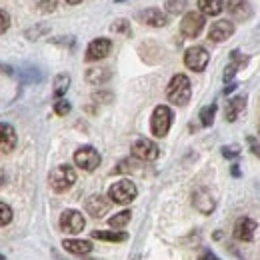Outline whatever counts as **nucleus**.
<instances>
[{
	"label": "nucleus",
	"instance_id": "f257e3e1",
	"mask_svg": "<svg viewBox=\"0 0 260 260\" xmlns=\"http://www.w3.org/2000/svg\"><path fill=\"white\" fill-rule=\"evenodd\" d=\"M190 94H192V90H190V80H188V76H184V74H174L172 80H170L168 86H166V98H168L172 104H176V106H184V104H188Z\"/></svg>",
	"mask_w": 260,
	"mask_h": 260
},
{
	"label": "nucleus",
	"instance_id": "f03ea898",
	"mask_svg": "<svg viewBox=\"0 0 260 260\" xmlns=\"http://www.w3.org/2000/svg\"><path fill=\"white\" fill-rule=\"evenodd\" d=\"M48 182H50V188L54 192H66L76 182V170L68 164H60L50 172Z\"/></svg>",
	"mask_w": 260,
	"mask_h": 260
},
{
	"label": "nucleus",
	"instance_id": "7ed1b4c3",
	"mask_svg": "<svg viewBox=\"0 0 260 260\" xmlns=\"http://www.w3.org/2000/svg\"><path fill=\"white\" fill-rule=\"evenodd\" d=\"M170 124H172V110L168 106H156L154 112H152V120H150V128H152V134L156 138H164L170 130Z\"/></svg>",
	"mask_w": 260,
	"mask_h": 260
},
{
	"label": "nucleus",
	"instance_id": "20e7f679",
	"mask_svg": "<svg viewBox=\"0 0 260 260\" xmlns=\"http://www.w3.org/2000/svg\"><path fill=\"white\" fill-rule=\"evenodd\" d=\"M136 194H138V190H136L134 182H130V180H118L108 190V198L116 204H130L136 198Z\"/></svg>",
	"mask_w": 260,
	"mask_h": 260
},
{
	"label": "nucleus",
	"instance_id": "39448f33",
	"mask_svg": "<svg viewBox=\"0 0 260 260\" xmlns=\"http://www.w3.org/2000/svg\"><path fill=\"white\" fill-rule=\"evenodd\" d=\"M74 164L86 172H92L96 170L98 164H100V154H98L96 148L92 146H82L74 152Z\"/></svg>",
	"mask_w": 260,
	"mask_h": 260
},
{
	"label": "nucleus",
	"instance_id": "423d86ee",
	"mask_svg": "<svg viewBox=\"0 0 260 260\" xmlns=\"http://www.w3.org/2000/svg\"><path fill=\"white\" fill-rule=\"evenodd\" d=\"M208 60H210V54L202 46H190L184 52V64L188 66L190 70H194V72H202L208 66Z\"/></svg>",
	"mask_w": 260,
	"mask_h": 260
},
{
	"label": "nucleus",
	"instance_id": "0eeeda50",
	"mask_svg": "<svg viewBox=\"0 0 260 260\" xmlns=\"http://www.w3.org/2000/svg\"><path fill=\"white\" fill-rule=\"evenodd\" d=\"M132 154H134L138 160L150 162V160H156V158H158L160 150H158L156 142H152V140H148V138H138V140H134V144H132Z\"/></svg>",
	"mask_w": 260,
	"mask_h": 260
},
{
	"label": "nucleus",
	"instance_id": "6e6552de",
	"mask_svg": "<svg viewBox=\"0 0 260 260\" xmlns=\"http://www.w3.org/2000/svg\"><path fill=\"white\" fill-rule=\"evenodd\" d=\"M204 28V14L200 12H186L180 22V32L186 38H196Z\"/></svg>",
	"mask_w": 260,
	"mask_h": 260
},
{
	"label": "nucleus",
	"instance_id": "1a4fd4ad",
	"mask_svg": "<svg viewBox=\"0 0 260 260\" xmlns=\"http://www.w3.org/2000/svg\"><path fill=\"white\" fill-rule=\"evenodd\" d=\"M84 228V216L78 210H64L60 214V230L66 234H78Z\"/></svg>",
	"mask_w": 260,
	"mask_h": 260
},
{
	"label": "nucleus",
	"instance_id": "9d476101",
	"mask_svg": "<svg viewBox=\"0 0 260 260\" xmlns=\"http://www.w3.org/2000/svg\"><path fill=\"white\" fill-rule=\"evenodd\" d=\"M110 48H112V42H110L108 38H94V40L88 44V48H86V56H84V58H86V62L102 60V58L108 56Z\"/></svg>",
	"mask_w": 260,
	"mask_h": 260
},
{
	"label": "nucleus",
	"instance_id": "9b49d317",
	"mask_svg": "<svg viewBox=\"0 0 260 260\" xmlns=\"http://www.w3.org/2000/svg\"><path fill=\"white\" fill-rule=\"evenodd\" d=\"M110 204L112 200L104 194H92L88 200H86V212L92 216V218H102L108 210H110Z\"/></svg>",
	"mask_w": 260,
	"mask_h": 260
},
{
	"label": "nucleus",
	"instance_id": "f8f14e48",
	"mask_svg": "<svg viewBox=\"0 0 260 260\" xmlns=\"http://www.w3.org/2000/svg\"><path fill=\"white\" fill-rule=\"evenodd\" d=\"M226 10H228V14H230L232 18H236L238 22L248 20L250 14H252V6H250L246 0H228Z\"/></svg>",
	"mask_w": 260,
	"mask_h": 260
},
{
	"label": "nucleus",
	"instance_id": "ddd939ff",
	"mask_svg": "<svg viewBox=\"0 0 260 260\" xmlns=\"http://www.w3.org/2000/svg\"><path fill=\"white\" fill-rule=\"evenodd\" d=\"M232 32H234V24L230 20H218V22H214L210 26L208 38L212 42H224V40H228L232 36Z\"/></svg>",
	"mask_w": 260,
	"mask_h": 260
},
{
	"label": "nucleus",
	"instance_id": "4468645a",
	"mask_svg": "<svg viewBox=\"0 0 260 260\" xmlns=\"http://www.w3.org/2000/svg\"><path fill=\"white\" fill-rule=\"evenodd\" d=\"M138 20L148 24V26H154V28L166 26V22H168L166 14H164L162 10H158V8H146V10L138 12Z\"/></svg>",
	"mask_w": 260,
	"mask_h": 260
},
{
	"label": "nucleus",
	"instance_id": "2eb2a0df",
	"mask_svg": "<svg viewBox=\"0 0 260 260\" xmlns=\"http://www.w3.org/2000/svg\"><path fill=\"white\" fill-rule=\"evenodd\" d=\"M254 230H256V222L252 218L244 216V218H238L236 220V224H234V236L238 240H242V242H248V240H252Z\"/></svg>",
	"mask_w": 260,
	"mask_h": 260
},
{
	"label": "nucleus",
	"instance_id": "dca6fc26",
	"mask_svg": "<svg viewBox=\"0 0 260 260\" xmlns=\"http://www.w3.org/2000/svg\"><path fill=\"white\" fill-rule=\"evenodd\" d=\"M16 146V130L6 122H0V152H12Z\"/></svg>",
	"mask_w": 260,
	"mask_h": 260
},
{
	"label": "nucleus",
	"instance_id": "f3484780",
	"mask_svg": "<svg viewBox=\"0 0 260 260\" xmlns=\"http://www.w3.org/2000/svg\"><path fill=\"white\" fill-rule=\"evenodd\" d=\"M62 246H64V250L72 252V254H88L92 250L90 240H78V238H66Z\"/></svg>",
	"mask_w": 260,
	"mask_h": 260
},
{
	"label": "nucleus",
	"instance_id": "a211bd4d",
	"mask_svg": "<svg viewBox=\"0 0 260 260\" xmlns=\"http://www.w3.org/2000/svg\"><path fill=\"white\" fill-rule=\"evenodd\" d=\"M224 8L222 0H198V10L204 16H218Z\"/></svg>",
	"mask_w": 260,
	"mask_h": 260
},
{
	"label": "nucleus",
	"instance_id": "6ab92c4d",
	"mask_svg": "<svg viewBox=\"0 0 260 260\" xmlns=\"http://www.w3.org/2000/svg\"><path fill=\"white\" fill-rule=\"evenodd\" d=\"M194 206L200 210V212L208 214V212H212L214 202H212V198H210V194H208L206 190H196L194 192Z\"/></svg>",
	"mask_w": 260,
	"mask_h": 260
},
{
	"label": "nucleus",
	"instance_id": "aec40b11",
	"mask_svg": "<svg viewBox=\"0 0 260 260\" xmlns=\"http://www.w3.org/2000/svg\"><path fill=\"white\" fill-rule=\"evenodd\" d=\"M92 238L104 242H122L128 238L126 232H112V230H92Z\"/></svg>",
	"mask_w": 260,
	"mask_h": 260
},
{
	"label": "nucleus",
	"instance_id": "412c9836",
	"mask_svg": "<svg viewBox=\"0 0 260 260\" xmlns=\"http://www.w3.org/2000/svg\"><path fill=\"white\" fill-rule=\"evenodd\" d=\"M244 104H246V98L244 96H236L228 102V106H226V120L228 122H234V120H236V116L244 110Z\"/></svg>",
	"mask_w": 260,
	"mask_h": 260
},
{
	"label": "nucleus",
	"instance_id": "4be33fe9",
	"mask_svg": "<svg viewBox=\"0 0 260 260\" xmlns=\"http://www.w3.org/2000/svg\"><path fill=\"white\" fill-rule=\"evenodd\" d=\"M84 78L90 84H102V82H106L110 78V72H108V68H90Z\"/></svg>",
	"mask_w": 260,
	"mask_h": 260
},
{
	"label": "nucleus",
	"instance_id": "5701e85b",
	"mask_svg": "<svg viewBox=\"0 0 260 260\" xmlns=\"http://www.w3.org/2000/svg\"><path fill=\"white\" fill-rule=\"evenodd\" d=\"M68 86H70V76L68 74H58L56 78H54V96L56 98H62L66 94V90H68Z\"/></svg>",
	"mask_w": 260,
	"mask_h": 260
},
{
	"label": "nucleus",
	"instance_id": "b1692460",
	"mask_svg": "<svg viewBox=\"0 0 260 260\" xmlns=\"http://www.w3.org/2000/svg\"><path fill=\"white\" fill-rule=\"evenodd\" d=\"M214 114H216V104H208L200 110V122L204 126H210L214 122Z\"/></svg>",
	"mask_w": 260,
	"mask_h": 260
},
{
	"label": "nucleus",
	"instance_id": "393cba45",
	"mask_svg": "<svg viewBox=\"0 0 260 260\" xmlns=\"http://www.w3.org/2000/svg\"><path fill=\"white\" fill-rule=\"evenodd\" d=\"M130 210H124V212H118V214H114L110 220H108V224L112 228H124L126 224L130 222Z\"/></svg>",
	"mask_w": 260,
	"mask_h": 260
},
{
	"label": "nucleus",
	"instance_id": "a878e982",
	"mask_svg": "<svg viewBox=\"0 0 260 260\" xmlns=\"http://www.w3.org/2000/svg\"><path fill=\"white\" fill-rule=\"evenodd\" d=\"M12 208L6 202H0V226H6L12 222Z\"/></svg>",
	"mask_w": 260,
	"mask_h": 260
},
{
	"label": "nucleus",
	"instance_id": "bb28decb",
	"mask_svg": "<svg viewBox=\"0 0 260 260\" xmlns=\"http://www.w3.org/2000/svg\"><path fill=\"white\" fill-rule=\"evenodd\" d=\"M46 32H48V26L46 24H36V26L26 30V38L28 40H38L40 36H44Z\"/></svg>",
	"mask_w": 260,
	"mask_h": 260
},
{
	"label": "nucleus",
	"instance_id": "cd10ccee",
	"mask_svg": "<svg viewBox=\"0 0 260 260\" xmlns=\"http://www.w3.org/2000/svg\"><path fill=\"white\" fill-rule=\"evenodd\" d=\"M186 8V0H168L166 2V10L170 14H180Z\"/></svg>",
	"mask_w": 260,
	"mask_h": 260
},
{
	"label": "nucleus",
	"instance_id": "c85d7f7f",
	"mask_svg": "<svg viewBox=\"0 0 260 260\" xmlns=\"http://www.w3.org/2000/svg\"><path fill=\"white\" fill-rule=\"evenodd\" d=\"M54 112H56L58 116H66V114L70 112V102L64 100V98L56 100V102H54Z\"/></svg>",
	"mask_w": 260,
	"mask_h": 260
},
{
	"label": "nucleus",
	"instance_id": "c756f323",
	"mask_svg": "<svg viewBox=\"0 0 260 260\" xmlns=\"http://www.w3.org/2000/svg\"><path fill=\"white\" fill-rule=\"evenodd\" d=\"M36 6H38L42 12H52V10L58 6V0H36Z\"/></svg>",
	"mask_w": 260,
	"mask_h": 260
},
{
	"label": "nucleus",
	"instance_id": "7c9ffc66",
	"mask_svg": "<svg viewBox=\"0 0 260 260\" xmlns=\"http://www.w3.org/2000/svg\"><path fill=\"white\" fill-rule=\"evenodd\" d=\"M112 30H114V32H124V34H130L128 20H124V18H120V20H116V22L112 24Z\"/></svg>",
	"mask_w": 260,
	"mask_h": 260
},
{
	"label": "nucleus",
	"instance_id": "2f4dec72",
	"mask_svg": "<svg viewBox=\"0 0 260 260\" xmlns=\"http://www.w3.org/2000/svg\"><path fill=\"white\" fill-rule=\"evenodd\" d=\"M8 26H10V16H8V12H4V10L0 8V34L6 32Z\"/></svg>",
	"mask_w": 260,
	"mask_h": 260
},
{
	"label": "nucleus",
	"instance_id": "473e14b6",
	"mask_svg": "<svg viewBox=\"0 0 260 260\" xmlns=\"http://www.w3.org/2000/svg\"><path fill=\"white\" fill-rule=\"evenodd\" d=\"M222 154H224V158H234V156L240 154V148H238L236 144H232V146H222Z\"/></svg>",
	"mask_w": 260,
	"mask_h": 260
},
{
	"label": "nucleus",
	"instance_id": "72a5a7b5",
	"mask_svg": "<svg viewBox=\"0 0 260 260\" xmlns=\"http://www.w3.org/2000/svg\"><path fill=\"white\" fill-rule=\"evenodd\" d=\"M236 70H238V64H228L226 66V70H224V80H226V82L232 80V76L236 74Z\"/></svg>",
	"mask_w": 260,
	"mask_h": 260
},
{
	"label": "nucleus",
	"instance_id": "f704fd0d",
	"mask_svg": "<svg viewBox=\"0 0 260 260\" xmlns=\"http://www.w3.org/2000/svg\"><path fill=\"white\" fill-rule=\"evenodd\" d=\"M248 142H250V148L254 150V154H256V156H260V144H258V140H256V138H248Z\"/></svg>",
	"mask_w": 260,
	"mask_h": 260
},
{
	"label": "nucleus",
	"instance_id": "c9c22d12",
	"mask_svg": "<svg viewBox=\"0 0 260 260\" xmlns=\"http://www.w3.org/2000/svg\"><path fill=\"white\" fill-rule=\"evenodd\" d=\"M200 260H218V258H216L212 252H204V256H202Z\"/></svg>",
	"mask_w": 260,
	"mask_h": 260
},
{
	"label": "nucleus",
	"instance_id": "e433bc0d",
	"mask_svg": "<svg viewBox=\"0 0 260 260\" xmlns=\"http://www.w3.org/2000/svg\"><path fill=\"white\" fill-rule=\"evenodd\" d=\"M234 86H236V84H228L226 90H224V92H226V94H228V92H232V90H234Z\"/></svg>",
	"mask_w": 260,
	"mask_h": 260
},
{
	"label": "nucleus",
	"instance_id": "4c0bfd02",
	"mask_svg": "<svg viewBox=\"0 0 260 260\" xmlns=\"http://www.w3.org/2000/svg\"><path fill=\"white\" fill-rule=\"evenodd\" d=\"M66 2H68V4H80L82 0H66Z\"/></svg>",
	"mask_w": 260,
	"mask_h": 260
},
{
	"label": "nucleus",
	"instance_id": "58836bf2",
	"mask_svg": "<svg viewBox=\"0 0 260 260\" xmlns=\"http://www.w3.org/2000/svg\"><path fill=\"white\" fill-rule=\"evenodd\" d=\"M0 260H6V258H4V254H0Z\"/></svg>",
	"mask_w": 260,
	"mask_h": 260
}]
</instances>
